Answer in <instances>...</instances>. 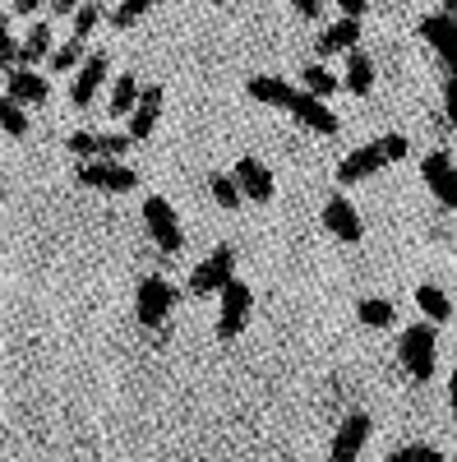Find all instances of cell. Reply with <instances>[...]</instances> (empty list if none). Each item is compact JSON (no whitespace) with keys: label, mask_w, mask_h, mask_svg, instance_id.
I'll return each mask as SVG.
<instances>
[{"label":"cell","mask_w":457,"mask_h":462,"mask_svg":"<svg viewBox=\"0 0 457 462\" xmlns=\"http://www.w3.org/2000/svg\"><path fill=\"white\" fill-rule=\"evenodd\" d=\"M388 162V152H384V143H365V148H352L347 158L337 162V185H356V180H365V176H374L379 167Z\"/></svg>","instance_id":"4fadbf2b"},{"label":"cell","mask_w":457,"mask_h":462,"mask_svg":"<svg viewBox=\"0 0 457 462\" xmlns=\"http://www.w3.org/2000/svg\"><path fill=\"white\" fill-rule=\"evenodd\" d=\"M208 189H213V199H217V208H241V185H236V176H222V171H213L208 176Z\"/></svg>","instance_id":"83f0119b"},{"label":"cell","mask_w":457,"mask_h":462,"mask_svg":"<svg viewBox=\"0 0 457 462\" xmlns=\"http://www.w3.org/2000/svg\"><path fill=\"white\" fill-rule=\"evenodd\" d=\"M287 111L296 116L305 130H315V134H337V125H342V121H337V111L328 106V97H315V93H305V88L291 97Z\"/></svg>","instance_id":"30bf717a"},{"label":"cell","mask_w":457,"mask_h":462,"mask_svg":"<svg viewBox=\"0 0 457 462\" xmlns=\"http://www.w3.org/2000/svg\"><path fill=\"white\" fill-rule=\"evenodd\" d=\"M416 305H421V315H425L430 324H448V319H452V300H448L434 282L416 287Z\"/></svg>","instance_id":"44dd1931"},{"label":"cell","mask_w":457,"mask_h":462,"mask_svg":"<svg viewBox=\"0 0 457 462\" xmlns=\"http://www.w3.org/2000/svg\"><path fill=\"white\" fill-rule=\"evenodd\" d=\"M421 180L443 208H457V167H452L448 152H430V158L421 162Z\"/></svg>","instance_id":"ba28073f"},{"label":"cell","mask_w":457,"mask_h":462,"mask_svg":"<svg viewBox=\"0 0 457 462\" xmlns=\"http://www.w3.org/2000/svg\"><path fill=\"white\" fill-rule=\"evenodd\" d=\"M42 56H51V28L47 23H32L19 42V65H37Z\"/></svg>","instance_id":"cb8c5ba5"},{"label":"cell","mask_w":457,"mask_h":462,"mask_svg":"<svg viewBox=\"0 0 457 462\" xmlns=\"http://www.w3.org/2000/svg\"><path fill=\"white\" fill-rule=\"evenodd\" d=\"M5 93L23 106H42L51 97V84H47V74H37L32 65H14V69H5Z\"/></svg>","instance_id":"7c38bea8"},{"label":"cell","mask_w":457,"mask_h":462,"mask_svg":"<svg viewBox=\"0 0 457 462\" xmlns=\"http://www.w3.org/2000/svg\"><path fill=\"white\" fill-rule=\"evenodd\" d=\"M143 226H148L152 245H158L162 254H176V250L185 245L180 217H176V208H171V204H167L162 195H148V199H143Z\"/></svg>","instance_id":"3957f363"},{"label":"cell","mask_w":457,"mask_h":462,"mask_svg":"<svg viewBox=\"0 0 457 462\" xmlns=\"http://www.w3.org/2000/svg\"><path fill=\"white\" fill-rule=\"evenodd\" d=\"M171 305H176V287L167 278H143L134 287V319L143 328H162L167 315H171Z\"/></svg>","instance_id":"277c9868"},{"label":"cell","mask_w":457,"mask_h":462,"mask_svg":"<svg viewBox=\"0 0 457 462\" xmlns=\"http://www.w3.org/2000/svg\"><path fill=\"white\" fill-rule=\"evenodd\" d=\"M236 278V250L232 245H217L195 273H189V296H213V291H222L226 282Z\"/></svg>","instance_id":"8992f818"},{"label":"cell","mask_w":457,"mask_h":462,"mask_svg":"<svg viewBox=\"0 0 457 462\" xmlns=\"http://www.w3.org/2000/svg\"><path fill=\"white\" fill-rule=\"evenodd\" d=\"M106 74H111V56L106 51H93V56H84V65H79V74H74V84H69V102L74 106H93V97H97V88L106 84Z\"/></svg>","instance_id":"9c48e42d"},{"label":"cell","mask_w":457,"mask_h":462,"mask_svg":"<svg viewBox=\"0 0 457 462\" xmlns=\"http://www.w3.org/2000/svg\"><path fill=\"white\" fill-rule=\"evenodd\" d=\"M37 5H47V0H14V10H19V14H32Z\"/></svg>","instance_id":"f35d334b"},{"label":"cell","mask_w":457,"mask_h":462,"mask_svg":"<svg viewBox=\"0 0 457 462\" xmlns=\"http://www.w3.org/2000/svg\"><path fill=\"white\" fill-rule=\"evenodd\" d=\"M319 5H324V0H291V10L305 14V19H319Z\"/></svg>","instance_id":"e575fe53"},{"label":"cell","mask_w":457,"mask_h":462,"mask_svg":"<svg viewBox=\"0 0 457 462\" xmlns=\"http://www.w3.org/2000/svg\"><path fill=\"white\" fill-rule=\"evenodd\" d=\"M443 111H448V121L457 125V69H448V84H443Z\"/></svg>","instance_id":"836d02e7"},{"label":"cell","mask_w":457,"mask_h":462,"mask_svg":"<svg viewBox=\"0 0 457 462\" xmlns=\"http://www.w3.org/2000/svg\"><path fill=\"white\" fill-rule=\"evenodd\" d=\"M232 176H236V185H241V195H245V199H254V204H269V199H273V189H278L273 171L263 167L259 158H241Z\"/></svg>","instance_id":"9a60e30c"},{"label":"cell","mask_w":457,"mask_h":462,"mask_svg":"<svg viewBox=\"0 0 457 462\" xmlns=\"http://www.w3.org/2000/svg\"><path fill=\"white\" fill-rule=\"evenodd\" d=\"M47 5H51L56 14H74V10H79V5H84V0H47Z\"/></svg>","instance_id":"8d00e7d4"},{"label":"cell","mask_w":457,"mask_h":462,"mask_svg":"<svg viewBox=\"0 0 457 462\" xmlns=\"http://www.w3.org/2000/svg\"><path fill=\"white\" fill-rule=\"evenodd\" d=\"M337 5H342V14H352V19H361V14H365V5H370V0H337Z\"/></svg>","instance_id":"d590c367"},{"label":"cell","mask_w":457,"mask_h":462,"mask_svg":"<svg viewBox=\"0 0 457 462\" xmlns=\"http://www.w3.org/2000/svg\"><path fill=\"white\" fill-rule=\"evenodd\" d=\"M421 37L439 51V60H443L448 69H457V23H452L448 14H425V19H421Z\"/></svg>","instance_id":"2e32d148"},{"label":"cell","mask_w":457,"mask_h":462,"mask_svg":"<svg viewBox=\"0 0 457 462\" xmlns=\"http://www.w3.org/2000/svg\"><path fill=\"white\" fill-rule=\"evenodd\" d=\"M222 315H217V337L222 342H232V337H241L245 333V324H250V310H254V291L241 282V278H232L222 291Z\"/></svg>","instance_id":"5b68a950"},{"label":"cell","mask_w":457,"mask_h":462,"mask_svg":"<svg viewBox=\"0 0 457 462\" xmlns=\"http://www.w3.org/2000/svg\"><path fill=\"white\" fill-rule=\"evenodd\" d=\"M439 14H448V19L457 23V0H439Z\"/></svg>","instance_id":"ab89813d"},{"label":"cell","mask_w":457,"mask_h":462,"mask_svg":"<svg viewBox=\"0 0 457 462\" xmlns=\"http://www.w3.org/2000/svg\"><path fill=\"white\" fill-rule=\"evenodd\" d=\"M379 143H384V152H388V162H402L407 152H411L407 134H384V139H379Z\"/></svg>","instance_id":"d6a6232c"},{"label":"cell","mask_w":457,"mask_h":462,"mask_svg":"<svg viewBox=\"0 0 457 462\" xmlns=\"http://www.w3.org/2000/svg\"><path fill=\"white\" fill-rule=\"evenodd\" d=\"M51 74H69V69H79L84 65V37H65L60 47H51Z\"/></svg>","instance_id":"484cf974"},{"label":"cell","mask_w":457,"mask_h":462,"mask_svg":"<svg viewBox=\"0 0 457 462\" xmlns=\"http://www.w3.org/2000/svg\"><path fill=\"white\" fill-rule=\"evenodd\" d=\"M388 462H443V453L430 448V444H407V448H398Z\"/></svg>","instance_id":"1f68e13d"},{"label":"cell","mask_w":457,"mask_h":462,"mask_svg":"<svg viewBox=\"0 0 457 462\" xmlns=\"http://www.w3.org/2000/svg\"><path fill=\"white\" fill-rule=\"evenodd\" d=\"M300 84H305V93H315V97H333L342 88V79H337V74H328L319 60H310V65L300 69Z\"/></svg>","instance_id":"d4e9b609"},{"label":"cell","mask_w":457,"mask_h":462,"mask_svg":"<svg viewBox=\"0 0 457 462\" xmlns=\"http://www.w3.org/2000/svg\"><path fill=\"white\" fill-rule=\"evenodd\" d=\"M324 226L333 231L337 241H361L365 236V226H361V213H356V204L347 199V195H333L328 204H324Z\"/></svg>","instance_id":"5bb4252c"},{"label":"cell","mask_w":457,"mask_h":462,"mask_svg":"<svg viewBox=\"0 0 457 462\" xmlns=\"http://www.w3.org/2000/svg\"><path fill=\"white\" fill-rule=\"evenodd\" d=\"M448 407H452V420H457V370L448 374Z\"/></svg>","instance_id":"74e56055"},{"label":"cell","mask_w":457,"mask_h":462,"mask_svg":"<svg viewBox=\"0 0 457 462\" xmlns=\"http://www.w3.org/2000/svg\"><path fill=\"white\" fill-rule=\"evenodd\" d=\"M79 185L102 189V195H130V189H139V171L125 167L121 158H93L79 167Z\"/></svg>","instance_id":"7a4b0ae2"},{"label":"cell","mask_w":457,"mask_h":462,"mask_svg":"<svg viewBox=\"0 0 457 462\" xmlns=\"http://www.w3.org/2000/svg\"><path fill=\"white\" fill-rule=\"evenodd\" d=\"M158 116H162V88L158 84H148L143 93H139V102H134V111H130V139H148L152 130H158Z\"/></svg>","instance_id":"e0dca14e"},{"label":"cell","mask_w":457,"mask_h":462,"mask_svg":"<svg viewBox=\"0 0 457 462\" xmlns=\"http://www.w3.org/2000/svg\"><path fill=\"white\" fill-rule=\"evenodd\" d=\"M356 42H361V19L342 14L333 28H324V37H319V56H333V51H352Z\"/></svg>","instance_id":"d6986e66"},{"label":"cell","mask_w":457,"mask_h":462,"mask_svg":"<svg viewBox=\"0 0 457 462\" xmlns=\"http://www.w3.org/2000/svg\"><path fill=\"white\" fill-rule=\"evenodd\" d=\"M245 93H250L254 102H263V106H282V111H287L300 88H291L287 79H278V74H254V79L245 84Z\"/></svg>","instance_id":"ac0fdd59"},{"label":"cell","mask_w":457,"mask_h":462,"mask_svg":"<svg viewBox=\"0 0 457 462\" xmlns=\"http://www.w3.org/2000/svg\"><path fill=\"white\" fill-rule=\"evenodd\" d=\"M148 10H152V0H121V5L111 10V23H116V28H130V23H139Z\"/></svg>","instance_id":"f1b7e54d"},{"label":"cell","mask_w":457,"mask_h":462,"mask_svg":"<svg viewBox=\"0 0 457 462\" xmlns=\"http://www.w3.org/2000/svg\"><path fill=\"white\" fill-rule=\"evenodd\" d=\"M213 5H222V0H213Z\"/></svg>","instance_id":"60d3db41"},{"label":"cell","mask_w":457,"mask_h":462,"mask_svg":"<svg viewBox=\"0 0 457 462\" xmlns=\"http://www.w3.org/2000/svg\"><path fill=\"white\" fill-rule=\"evenodd\" d=\"M365 439H370V416H365V411H352V416L337 426V435H333L328 462H356L361 448H365Z\"/></svg>","instance_id":"8fae6325"},{"label":"cell","mask_w":457,"mask_h":462,"mask_svg":"<svg viewBox=\"0 0 457 462\" xmlns=\"http://www.w3.org/2000/svg\"><path fill=\"white\" fill-rule=\"evenodd\" d=\"M130 143H134L130 134H106V130H74L65 139V148L74 152V158H84V162H93V158H121Z\"/></svg>","instance_id":"52a82bcc"},{"label":"cell","mask_w":457,"mask_h":462,"mask_svg":"<svg viewBox=\"0 0 457 462\" xmlns=\"http://www.w3.org/2000/svg\"><path fill=\"white\" fill-rule=\"evenodd\" d=\"M342 88H352V97H365L374 88V60L365 51H347V79H342Z\"/></svg>","instance_id":"ffe728a7"},{"label":"cell","mask_w":457,"mask_h":462,"mask_svg":"<svg viewBox=\"0 0 457 462\" xmlns=\"http://www.w3.org/2000/svg\"><path fill=\"white\" fill-rule=\"evenodd\" d=\"M14 65H19V42L10 32V19L0 14V69H14Z\"/></svg>","instance_id":"4dcf8cb0"},{"label":"cell","mask_w":457,"mask_h":462,"mask_svg":"<svg viewBox=\"0 0 457 462\" xmlns=\"http://www.w3.org/2000/svg\"><path fill=\"white\" fill-rule=\"evenodd\" d=\"M434 328H439V324L421 319V324H411V328L402 333V342H398L402 370H407L411 379H430V374H434V356H439V333H434Z\"/></svg>","instance_id":"6da1fadb"},{"label":"cell","mask_w":457,"mask_h":462,"mask_svg":"<svg viewBox=\"0 0 457 462\" xmlns=\"http://www.w3.org/2000/svg\"><path fill=\"white\" fill-rule=\"evenodd\" d=\"M139 93H143V84L134 79V74H121L116 88H111V106H106V116H116V121H130V111H134Z\"/></svg>","instance_id":"7402d4cb"},{"label":"cell","mask_w":457,"mask_h":462,"mask_svg":"<svg viewBox=\"0 0 457 462\" xmlns=\"http://www.w3.org/2000/svg\"><path fill=\"white\" fill-rule=\"evenodd\" d=\"M356 319H361L365 328H388V324L398 319V305H393L388 296H365V300L356 305Z\"/></svg>","instance_id":"603a6c76"},{"label":"cell","mask_w":457,"mask_h":462,"mask_svg":"<svg viewBox=\"0 0 457 462\" xmlns=\"http://www.w3.org/2000/svg\"><path fill=\"white\" fill-rule=\"evenodd\" d=\"M282 462H291V457H282Z\"/></svg>","instance_id":"b9f144b4"},{"label":"cell","mask_w":457,"mask_h":462,"mask_svg":"<svg viewBox=\"0 0 457 462\" xmlns=\"http://www.w3.org/2000/svg\"><path fill=\"white\" fill-rule=\"evenodd\" d=\"M0 130L23 139L28 134V116H23V102H14L10 93H0Z\"/></svg>","instance_id":"4316f807"},{"label":"cell","mask_w":457,"mask_h":462,"mask_svg":"<svg viewBox=\"0 0 457 462\" xmlns=\"http://www.w3.org/2000/svg\"><path fill=\"white\" fill-rule=\"evenodd\" d=\"M97 23H102V5L97 0H84V5L74 10V37H88Z\"/></svg>","instance_id":"f546056e"}]
</instances>
